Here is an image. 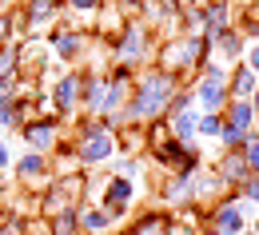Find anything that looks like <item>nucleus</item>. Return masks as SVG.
I'll use <instances>...</instances> for the list:
<instances>
[{
    "label": "nucleus",
    "instance_id": "2f4dec72",
    "mask_svg": "<svg viewBox=\"0 0 259 235\" xmlns=\"http://www.w3.org/2000/svg\"><path fill=\"white\" fill-rule=\"evenodd\" d=\"M0 4H8V0H0Z\"/></svg>",
    "mask_w": 259,
    "mask_h": 235
},
{
    "label": "nucleus",
    "instance_id": "20e7f679",
    "mask_svg": "<svg viewBox=\"0 0 259 235\" xmlns=\"http://www.w3.org/2000/svg\"><path fill=\"white\" fill-rule=\"evenodd\" d=\"M148 48H152V40H148V28L140 24V20H128L120 36H116V64H140L144 56H148Z\"/></svg>",
    "mask_w": 259,
    "mask_h": 235
},
{
    "label": "nucleus",
    "instance_id": "dca6fc26",
    "mask_svg": "<svg viewBox=\"0 0 259 235\" xmlns=\"http://www.w3.org/2000/svg\"><path fill=\"white\" fill-rule=\"evenodd\" d=\"M163 124H167L171 139H180V144H195V116H192V112H180V116H163Z\"/></svg>",
    "mask_w": 259,
    "mask_h": 235
},
{
    "label": "nucleus",
    "instance_id": "cd10ccee",
    "mask_svg": "<svg viewBox=\"0 0 259 235\" xmlns=\"http://www.w3.org/2000/svg\"><path fill=\"white\" fill-rule=\"evenodd\" d=\"M124 235H148V231H136V227H132V231H124Z\"/></svg>",
    "mask_w": 259,
    "mask_h": 235
},
{
    "label": "nucleus",
    "instance_id": "a878e982",
    "mask_svg": "<svg viewBox=\"0 0 259 235\" xmlns=\"http://www.w3.org/2000/svg\"><path fill=\"white\" fill-rule=\"evenodd\" d=\"M8 160H12V156H8V144H4V139H0V171L8 168Z\"/></svg>",
    "mask_w": 259,
    "mask_h": 235
},
{
    "label": "nucleus",
    "instance_id": "393cba45",
    "mask_svg": "<svg viewBox=\"0 0 259 235\" xmlns=\"http://www.w3.org/2000/svg\"><path fill=\"white\" fill-rule=\"evenodd\" d=\"M247 68L259 76V44H251V52H247Z\"/></svg>",
    "mask_w": 259,
    "mask_h": 235
},
{
    "label": "nucleus",
    "instance_id": "c756f323",
    "mask_svg": "<svg viewBox=\"0 0 259 235\" xmlns=\"http://www.w3.org/2000/svg\"><path fill=\"white\" fill-rule=\"evenodd\" d=\"M255 235H259V215H255Z\"/></svg>",
    "mask_w": 259,
    "mask_h": 235
},
{
    "label": "nucleus",
    "instance_id": "c85d7f7f",
    "mask_svg": "<svg viewBox=\"0 0 259 235\" xmlns=\"http://www.w3.org/2000/svg\"><path fill=\"white\" fill-rule=\"evenodd\" d=\"M203 235H220V231H215V227H207V231H203Z\"/></svg>",
    "mask_w": 259,
    "mask_h": 235
},
{
    "label": "nucleus",
    "instance_id": "6ab92c4d",
    "mask_svg": "<svg viewBox=\"0 0 259 235\" xmlns=\"http://www.w3.org/2000/svg\"><path fill=\"white\" fill-rule=\"evenodd\" d=\"M48 227H52V235H76V231H80V207L48 215Z\"/></svg>",
    "mask_w": 259,
    "mask_h": 235
},
{
    "label": "nucleus",
    "instance_id": "f257e3e1",
    "mask_svg": "<svg viewBox=\"0 0 259 235\" xmlns=\"http://www.w3.org/2000/svg\"><path fill=\"white\" fill-rule=\"evenodd\" d=\"M180 88H184V84H180L176 76L160 72V68L144 72V76L132 84V96H128V104H124V116H120V120H132V124H152V120H163L167 104H171V96H176Z\"/></svg>",
    "mask_w": 259,
    "mask_h": 235
},
{
    "label": "nucleus",
    "instance_id": "39448f33",
    "mask_svg": "<svg viewBox=\"0 0 259 235\" xmlns=\"http://www.w3.org/2000/svg\"><path fill=\"white\" fill-rule=\"evenodd\" d=\"M56 132H60V116H52V112H44V116H32V120H24L20 124V135H24V144L32 148V152H48L52 144H56Z\"/></svg>",
    "mask_w": 259,
    "mask_h": 235
},
{
    "label": "nucleus",
    "instance_id": "bb28decb",
    "mask_svg": "<svg viewBox=\"0 0 259 235\" xmlns=\"http://www.w3.org/2000/svg\"><path fill=\"white\" fill-rule=\"evenodd\" d=\"M251 108H255V116H259V84H255V92H251Z\"/></svg>",
    "mask_w": 259,
    "mask_h": 235
},
{
    "label": "nucleus",
    "instance_id": "a211bd4d",
    "mask_svg": "<svg viewBox=\"0 0 259 235\" xmlns=\"http://www.w3.org/2000/svg\"><path fill=\"white\" fill-rule=\"evenodd\" d=\"M211 44L224 52V60H239V56H243V36H239V28H227V32H220Z\"/></svg>",
    "mask_w": 259,
    "mask_h": 235
},
{
    "label": "nucleus",
    "instance_id": "473e14b6",
    "mask_svg": "<svg viewBox=\"0 0 259 235\" xmlns=\"http://www.w3.org/2000/svg\"><path fill=\"white\" fill-rule=\"evenodd\" d=\"M0 235H4V231H0Z\"/></svg>",
    "mask_w": 259,
    "mask_h": 235
},
{
    "label": "nucleus",
    "instance_id": "5701e85b",
    "mask_svg": "<svg viewBox=\"0 0 259 235\" xmlns=\"http://www.w3.org/2000/svg\"><path fill=\"white\" fill-rule=\"evenodd\" d=\"M64 4H72L76 12H96L100 8V0H64Z\"/></svg>",
    "mask_w": 259,
    "mask_h": 235
},
{
    "label": "nucleus",
    "instance_id": "aec40b11",
    "mask_svg": "<svg viewBox=\"0 0 259 235\" xmlns=\"http://www.w3.org/2000/svg\"><path fill=\"white\" fill-rule=\"evenodd\" d=\"M224 132V112H203L195 116V135H220Z\"/></svg>",
    "mask_w": 259,
    "mask_h": 235
},
{
    "label": "nucleus",
    "instance_id": "f3484780",
    "mask_svg": "<svg viewBox=\"0 0 259 235\" xmlns=\"http://www.w3.org/2000/svg\"><path fill=\"white\" fill-rule=\"evenodd\" d=\"M116 219L104 207H80V231H108Z\"/></svg>",
    "mask_w": 259,
    "mask_h": 235
},
{
    "label": "nucleus",
    "instance_id": "7c9ffc66",
    "mask_svg": "<svg viewBox=\"0 0 259 235\" xmlns=\"http://www.w3.org/2000/svg\"><path fill=\"white\" fill-rule=\"evenodd\" d=\"M239 235H255V231H239Z\"/></svg>",
    "mask_w": 259,
    "mask_h": 235
},
{
    "label": "nucleus",
    "instance_id": "f8f14e48",
    "mask_svg": "<svg viewBox=\"0 0 259 235\" xmlns=\"http://www.w3.org/2000/svg\"><path fill=\"white\" fill-rule=\"evenodd\" d=\"M56 12H60V0H28L20 20H24L28 28H44V24L56 20Z\"/></svg>",
    "mask_w": 259,
    "mask_h": 235
},
{
    "label": "nucleus",
    "instance_id": "4468645a",
    "mask_svg": "<svg viewBox=\"0 0 259 235\" xmlns=\"http://www.w3.org/2000/svg\"><path fill=\"white\" fill-rule=\"evenodd\" d=\"M16 175H20L24 183H44V175H48V156L24 152V156L16 160Z\"/></svg>",
    "mask_w": 259,
    "mask_h": 235
},
{
    "label": "nucleus",
    "instance_id": "9d476101",
    "mask_svg": "<svg viewBox=\"0 0 259 235\" xmlns=\"http://www.w3.org/2000/svg\"><path fill=\"white\" fill-rule=\"evenodd\" d=\"M259 76L247 64H235V72H227V100H251Z\"/></svg>",
    "mask_w": 259,
    "mask_h": 235
},
{
    "label": "nucleus",
    "instance_id": "b1692460",
    "mask_svg": "<svg viewBox=\"0 0 259 235\" xmlns=\"http://www.w3.org/2000/svg\"><path fill=\"white\" fill-rule=\"evenodd\" d=\"M16 20H20L16 12H8V16H0V40H4V36L12 32V24H16Z\"/></svg>",
    "mask_w": 259,
    "mask_h": 235
},
{
    "label": "nucleus",
    "instance_id": "ddd939ff",
    "mask_svg": "<svg viewBox=\"0 0 259 235\" xmlns=\"http://www.w3.org/2000/svg\"><path fill=\"white\" fill-rule=\"evenodd\" d=\"M104 76H80V96H76V104H84V112H92V116H100V104H104Z\"/></svg>",
    "mask_w": 259,
    "mask_h": 235
},
{
    "label": "nucleus",
    "instance_id": "7ed1b4c3",
    "mask_svg": "<svg viewBox=\"0 0 259 235\" xmlns=\"http://www.w3.org/2000/svg\"><path fill=\"white\" fill-rule=\"evenodd\" d=\"M195 100L203 112H224L227 108V72L215 60L203 68V80H199V88H195Z\"/></svg>",
    "mask_w": 259,
    "mask_h": 235
},
{
    "label": "nucleus",
    "instance_id": "f03ea898",
    "mask_svg": "<svg viewBox=\"0 0 259 235\" xmlns=\"http://www.w3.org/2000/svg\"><path fill=\"white\" fill-rule=\"evenodd\" d=\"M112 152H116V135L108 132L100 120H84L80 124V144H76V160L84 168H96L104 160H112Z\"/></svg>",
    "mask_w": 259,
    "mask_h": 235
},
{
    "label": "nucleus",
    "instance_id": "6e6552de",
    "mask_svg": "<svg viewBox=\"0 0 259 235\" xmlns=\"http://www.w3.org/2000/svg\"><path fill=\"white\" fill-rule=\"evenodd\" d=\"M76 96H80V76H60L56 84H52V116H72V108H76Z\"/></svg>",
    "mask_w": 259,
    "mask_h": 235
},
{
    "label": "nucleus",
    "instance_id": "2eb2a0df",
    "mask_svg": "<svg viewBox=\"0 0 259 235\" xmlns=\"http://www.w3.org/2000/svg\"><path fill=\"white\" fill-rule=\"evenodd\" d=\"M163 200H167V203L195 200V171H192V175H171V179L163 183Z\"/></svg>",
    "mask_w": 259,
    "mask_h": 235
},
{
    "label": "nucleus",
    "instance_id": "423d86ee",
    "mask_svg": "<svg viewBox=\"0 0 259 235\" xmlns=\"http://www.w3.org/2000/svg\"><path fill=\"white\" fill-rule=\"evenodd\" d=\"M211 227H215L220 235L247 231V211H243V200H239V196H231V200L215 203V211H211Z\"/></svg>",
    "mask_w": 259,
    "mask_h": 235
},
{
    "label": "nucleus",
    "instance_id": "9b49d317",
    "mask_svg": "<svg viewBox=\"0 0 259 235\" xmlns=\"http://www.w3.org/2000/svg\"><path fill=\"white\" fill-rule=\"evenodd\" d=\"M48 44H52V56H56V60H76L80 48H84V36L80 32H64V28H52Z\"/></svg>",
    "mask_w": 259,
    "mask_h": 235
},
{
    "label": "nucleus",
    "instance_id": "1a4fd4ad",
    "mask_svg": "<svg viewBox=\"0 0 259 235\" xmlns=\"http://www.w3.org/2000/svg\"><path fill=\"white\" fill-rule=\"evenodd\" d=\"M211 171H215V179H220L224 187H235V192H239V183H243V179L251 175L239 152H224V156L215 160V168H211Z\"/></svg>",
    "mask_w": 259,
    "mask_h": 235
},
{
    "label": "nucleus",
    "instance_id": "0eeeda50",
    "mask_svg": "<svg viewBox=\"0 0 259 235\" xmlns=\"http://www.w3.org/2000/svg\"><path fill=\"white\" fill-rule=\"evenodd\" d=\"M132 196H136V179H132V175H112L108 187H104V211H108L112 219H120L124 207L132 203Z\"/></svg>",
    "mask_w": 259,
    "mask_h": 235
},
{
    "label": "nucleus",
    "instance_id": "4be33fe9",
    "mask_svg": "<svg viewBox=\"0 0 259 235\" xmlns=\"http://www.w3.org/2000/svg\"><path fill=\"white\" fill-rule=\"evenodd\" d=\"M239 200H247V203H259V179L255 175H247L243 183H239V192H235Z\"/></svg>",
    "mask_w": 259,
    "mask_h": 235
},
{
    "label": "nucleus",
    "instance_id": "412c9836",
    "mask_svg": "<svg viewBox=\"0 0 259 235\" xmlns=\"http://www.w3.org/2000/svg\"><path fill=\"white\" fill-rule=\"evenodd\" d=\"M239 156H243V164H247V171L251 175H259V135H251L243 148H239Z\"/></svg>",
    "mask_w": 259,
    "mask_h": 235
}]
</instances>
